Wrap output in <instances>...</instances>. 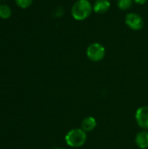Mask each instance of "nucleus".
Instances as JSON below:
<instances>
[{
	"mask_svg": "<svg viewBox=\"0 0 148 149\" xmlns=\"http://www.w3.org/2000/svg\"><path fill=\"white\" fill-rule=\"evenodd\" d=\"M93 7L89 0H78L72 7V15L74 19L82 21L90 17Z\"/></svg>",
	"mask_w": 148,
	"mask_h": 149,
	"instance_id": "1",
	"label": "nucleus"
},
{
	"mask_svg": "<svg viewBox=\"0 0 148 149\" xmlns=\"http://www.w3.org/2000/svg\"><path fill=\"white\" fill-rule=\"evenodd\" d=\"M86 141V134L84 130L75 128L69 131L65 135V142L72 148H79Z\"/></svg>",
	"mask_w": 148,
	"mask_h": 149,
	"instance_id": "2",
	"label": "nucleus"
},
{
	"mask_svg": "<svg viewBox=\"0 0 148 149\" xmlns=\"http://www.w3.org/2000/svg\"><path fill=\"white\" fill-rule=\"evenodd\" d=\"M86 55L90 60L93 62H99L104 58L106 55V49L99 43H92L88 46L86 50Z\"/></svg>",
	"mask_w": 148,
	"mask_h": 149,
	"instance_id": "3",
	"label": "nucleus"
},
{
	"mask_svg": "<svg viewBox=\"0 0 148 149\" xmlns=\"http://www.w3.org/2000/svg\"><path fill=\"white\" fill-rule=\"evenodd\" d=\"M125 22L126 25L133 31H139L142 29L144 25V21L142 17L138 13H133V12L128 13L126 16Z\"/></svg>",
	"mask_w": 148,
	"mask_h": 149,
	"instance_id": "4",
	"label": "nucleus"
},
{
	"mask_svg": "<svg viewBox=\"0 0 148 149\" xmlns=\"http://www.w3.org/2000/svg\"><path fill=\"white\" fill-rule=\"evenodd\" d=\"M136 121L138 125L145 129H148V107H141L136 111L135 114Z\"/></svg>",
	"mask_w": 148,
	"mask_h": 149,
	"instance_id": "5",
	"label": "nucleus"
},
{
	"mask_svg": "<svg viewBox=\"0 0 148 149\" xmlns=\"http://www.w3.org/2000/svg\"><path fill=\"white\" fill-rule=\"evenodd\" d=\"M93 10L96 13L103 14L108 11L111 7V3L108 0H95L93 5Z\"/></svg>",
	"mask_w": 148,
	"mask_h": 149,
	"instance_id": "6",
	"label": "nucleus"
},
{
	"mask_svg": "<svg viewBox=\"0 0 148 149\" xmlns=\"http://www.w3.org/2000/svg\"><path fill=\"white\" fill-rule=\"evenodd\" d=\"M135 142L140 148L145 149L148 148V132L140 131L135 137Z\"/></svg>",
	"mask_w": 148,
	"mask_h": 149,
	"instance_id": "7",
	"label": "nucleus"
},
{
	"mask_svg": "<svg viewBox=\"0 0 148 149\" xmlns=\"http://www.w3.org/2000/svg\"><path fill=\"white\" fill-rule=\"evenodd\" d=\"M97 122L96 120L93 117H86L83 120L81 123V129L84 130L85 132H91L96 127Z\"/></svg>",
	"mask_w": 148,
	"mask_h": 149,
	"instance_id": "8",
	"label": "nucleus"
},
{
	"mask_svg": "<svg viewBox=\"0 0 148 149\" xmlns=\"http://www.w3.org/2000/svg\"><path fill=\"white\" fill-rule=\"evenodd\" d=\"M11 16V9L7 4L0 5V17L3 19H7Z\"/></svg>",
	"mask_w": 148,
	"mask_h": 149,
	"instance_id": "9",
	"label": "nucleus"
},
{
	"mask_svg": "<svg viewBox=\"0 0 148 149\" xmlns=\"http://www.w3.org/2000/svg\"><path fill=\"white\" fill-rule=\"evenodd\" d=\"M133 0H118L117 3H118V7L120 10H126L131 8V6L133 5Z\"/></svg>",
	"mask_w": 148,
	"mask_h": 149,
	"instance_id": "10",
	"label": "nucleus"
},
{
	"mask_svg": "<svg viewBox=\"0 0 148 149\" xmlns=\"http://www.w3.org/2000/svg\"><path fill=\"white\" fill-rule=\"evenodd\" d=\"M17 5L22 9H26L30 7L33 2V0H15Z\"/></svg>",
	"mask_w": 148,
	"mask_h": 149,
	"instance_id": "11",
	"label": "nucleus"
},
{
	"mask_svg": "<svg viewBox=\"0 0 148 149\" xmlns=\"http://www.w3.org/2000/svg\"><path fill=\"white\" fill-rule=\"evenodd\" d=\"M133 1L138 4H144L147 2V0H133Z\"/></svg>",
	"mask_w": 148,
	"mask_h": 149,
	"instance_id": "12",
	"label": "nucleus"
},
{
	"mask_svg": "<svg viewBox=\"0 0 148 149\" xmlns=\"http://www.w3.org/2000/svg\"><path fill=\"white\" fill-rule=\"evenodd\" d=\"M56 149H65V148H56Z\"/></svg>",
	"mask_w": 148,
	"mask_h": 149,
	"instance_id": "13",
	"label": "nucleus"
}]
</instances>
